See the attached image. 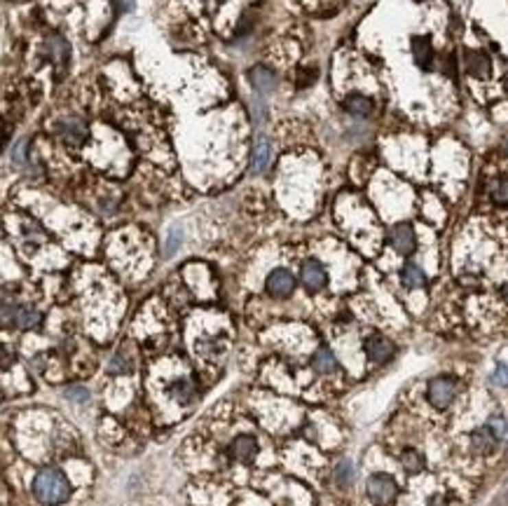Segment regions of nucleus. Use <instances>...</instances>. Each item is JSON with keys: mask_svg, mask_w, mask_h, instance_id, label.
Here are the masks:
<instances>
[{"mask_svg": "<svg viewBox=\"0 0 508 506\" xmlns=\"http://www.w3.org/2000/svg\"><path fill=\"white\" fill-rule=\"evenodd\" d=\"M33 494H36L40 504H47V506L64 504L71 497V483H68L64 471L43 469L33 479Z\"/></svg>", "mask_w": 508, "mask_h": 506, "instance_id": "1", "label": "nucleus"}, {"mask_svg": "<svg viewBox=\"0 0 508 506\" xmlns=\"http://www.w3.org/2000/svg\"><path fill=\"white\" fill-rule=\"evenodd\" d=\"M365 490H368L370 502L375 506H391L398 494V485L389 474H373L368 479Z\"/></svg>", "mask_w": 508, "mask_h": 506, "instance_id": "2", "label": "nucleus"}, {"mask_svg": "<svg viewBox=\"0 0 508 506\" xmlns=\"http://www.w3.org/2000/svg\"><path fill=\"white\" fill-rule=\"evenodd\" d=\"M454 396H457V380L450 378V375H438L426 387V399L438 411H445L454 401Z\"/></svg>", "mask_w": 508, "mask_h": 506, "instance_id": "3", "label": "nucleus"}, {"mask_svg": "<svg viewBox=\"0 0 508 506\" xmlns=\"http://www.w3.org/2000/svg\"><path fill=\"white\" fill-rule=\"evenodd\" d=\"M389 240H391V246L396 249L401 255H410L415 249H417V235H415V230H413V225H410V223L393 225Z\"/></svg>", "mask_w": 508, "mask_h": 506, "instance_id": "4", "label": "nucleus"}, {"mask_svg": "<svg viewBox=\"0 0 508 506\" xmlns=\"http://www.w3.org/2000/svg\"><path fill=\"white\" fill-rule=\"evenodd\" d=\"M295 288V277L290 275L284 267H277V270L270 272L267 277V293L274 295V298H288Z\"/></svg>", "mask_w": 508, "mask_h": 506, "instance_id": "5", "label": "nucleus"}, {"mask_svg": "<svg viewBox=\"0 0 508 506\" xmlns=\"http://www.w3.org/2000/svg\"><path fill=\"white\" fill-rule=\"evenodd\" d=\"M300 279H302V284H305L307 291H312V293L321 291V288L328 284L326 267L319 263V260H307L300 270Z\"/></svg>", "mask_w": 508, "mask_h": 506, "instance_id": "6", "label": "nucleus"}, {"mask_svg": "<svg viewBox=\"0 0 508 506\" xmlns=\"http://www.w3.org/2000/svg\"><path fill=\"white\" fill-rule=\"evenodd\" d=\"M363 349H365V354H368V359L375 363H384L393 356V343L382 338V335H373V338L365 340Z\"/></svg>", "mask_w": 508, "mask_h": 506, "instance_id": "7", "label": "nucleus"}, {"mask_svg": "<svg viewBox=\"0 0 508 506\" xmlns=\"http://www.w3.org/2000/svg\"><path fill=\"white\" fill-rule=\"evenodd\" d=\"M464 68L469 71V76L478 78V80H485V78H489L492 64H489L487 54L476 52V49H466L464 52Z\"/></svg>", "mask_w": 508, "mask_h": 506, "instance_id": "8", "label": "nucleus"}, {"mask_svg": "<svg viewBox=\"0 0 508 506\" xmlns=\"http://www.w3.org/2000/svg\"><path fill=\"white\" fill-rule=\"evenodd\" d=\"M56 134H59L61 139H64L66 143H71V146H82L84 139H87V129H84V124L80 120H76V117L56 122Z\"/></svg>", "mask_w": 508, "mask_h": 506, "instance_id": "9", "label": "nucleus"}, {"mask_svg": "<svg viewBox=\"0 0 508 506\" xmlns=\"http://www.w3.org/2000/svg\"><path fill=\"white\" fill-rule=\"evenodd\" d=\"M227 452H230L237 462H251V459L255 457V452H258V441H255L253 436H249V434H242V436H237V439L230 443Z\"/></svg>", "mask_w": 508, "mask_h": 506, "instance_id": "10", "label": "nucleus"}, {"mask_svg": "<svg viewBox=\"0 0 508 506\" xmlns=\"http://www.w3.org/2000/svg\"><path fill=\"white\" fill-rule=\"evenodd\" d=\"M270 160H272V143L265 136H260V139H255L253 152H251V174H262L267 169V164H270Z\"/></svg>", "mask_w": 508, "mask_h": 506, "instance_id": "11", "label": "nucleus"}, {"mask_svg": "<svg viewBox=\"0 0 508 506\" xmlns=\"http://www.w3.org/2000/svg\"><path fill=\"white\" fill-rule=\"evenodd\" d=\"M496 443H499V439L492 434V429H489L487 424L481 426V429H476L471 434V448L476 450L478 455H492Z\"/></svg>", "mask_w": 508, "mask_h": 506, "instance_id": "12", "label": "nucleus"}, {"mask_svg": "<svg viewBox=\"0 0 508 506\" xmlns=\"http://www.w3.org/2000/svg\"><path fill=\"white\" fill-rule=\"evenodd\" d=\"M251 82H253L255 92H258L260 96L270 94L274 89V84H277V76H274V71H270L267 66H255L251 68Z\"/></svg>", "mask_w": 508, "mask_h": 506, "instance_id": "13", "label": "nucleus"}, {"mask_svg": "<svg viewBox=\"0 0 508 506\" xmlns=\"http://www.w3.org/2000/svg\"><path fill=\"white\" fill-rule=\"evenodd\" d=\"M413 52H415V61H417L419 68H429L431 59H433V47L429 38H413Z\"/></svg>", "mask_w": 508, "mask_h": 506, "instance_id": "14", "label": "nucleus"}, {"mask_svg": "<svg viewBox=\"0 0 508 506\" xmlns=\"http://www.w3.org/2000/svg\"><path fill=\"white\" fill-rule=\"evenodd\" d=\"M312 366H314V371H316V373L328 375V373H335V371H338V359H335L333 352L323 347V349H319L316 354H314Z\"/></svg>", "mask_w": 508, "mask_h": 506, "instance_id": "15", "label": "nucleus"}, {"mask_svg": "<svg viewBox=\"0 0 508 506\" xmlns=\"http://www.w3.org/2000/svg\"><path fill=\"white\" fill-rule=\"evenodd\" d=\"M401 281H403L405 288H422L426 284V275H424V270H422L419 265L408 263L401 270Z\"/></svg>", "mask_w": 508, "mask_h": 506, "instance_id": "16", "label": "nucleus"}, {"mask_svg": "<svg viewBox=\"0 0 508 506\" xmlns=\"http://www.w3.org/2000/svg\"><path fill=\"white\" fill-rule=\"evenodd\" d=\"M345 106L351 115H358V117H368L370 113H373V101L363 94H349L345 101Z\"/></svg>", "mask_w": 508, "mask_h": 506, "instance_id": "17", "label": "nucleus"}, {"mask_svg": "<svg viewBox=\"0 0 508 506\" xmlns=\"http://www.w3.org/2000/svg\"><path fill=\"white\" fill-rule=\"evenodd\" d=\"M12 321H14V326H19V328H36L40 323V314L33 307H14Z\"/></svg>", "mask_w": 508, "mask_h": 506, "instance_id": "18", "label": "nucleus"}, {"mask_svg": "<svg viewBox=\"0 0 508 506\" xmlns=\"http://www.w3.org/2000/svg\"><path fill=\"white\" fill-rule=\"evenodd\" d=\"M489 197H492V202L499 204V207H508V179L506 176H496L492 183H489Z\"/></svg>", "mask_w": 508, "mask_h": 506, "instance_id": "19", "label": "nucleus"}, {"mask_svg": "<svg viewBox=\"0 0 508 506\" xmlns=\"http://www.w3.org/2000/svg\"><path fill=\"white\" fill-rule=\"evenodd\" d=\"M171 396H174V399L178 401V403L192 401V396H195V384H192L187 378L176 380V382L171 384Z\"/></svg>", "mask_w": 508, "mask_h": 506, "instance_id": "20", "label": "nucleus"}, {"mask_svg": "<svg viewBox=\"0 0 508 506\" xmlns=\"http://www.w3.org/2000/svg\"><path fill=\"white\" fill-rule=\"evenodd\" d=\"M401 464L408 474H419V471L424 469V457H422L417 450L408 448V450H403V455H401Z\"/></svg>", "mask_w": 508, "mask_h": 506, "instance_id": "21", "label": "nucleus"}, {"mask_svg": "<svg viewBox=\"0 0 508 506\" xmlns=\"http://www.w3.org/2000/svg\"><path fill=\"white\" fill-rule=\"evenodd\" d=\"M47 49L52 52V56L59 64H66L68 61V56H71V47H68V43L64 41L61 36H52L47 41Z\"/></svg>", "mask_w": 508, "mask_h": 506, "instance_id": "22", "label": "nucleus"}, {"mask_svg": "<svg viewBox=\"0 0 508 506\" xmlns=\"http://www.w3.org/2000/svg\"><path fill=\"white\" fill-rule=\"evenodd\" d=\"M181 242H183V230H181L178 225H174V227L169 230L167 242H164V249H162V255H164V258H171V255L178 251Z\"/></svg>", "mask_w": 508, "mask_h": 506, "instance_id": "23", "label": "nucleus"}, {"mask_svg": "<svg viewBox=\"0 0 508 506\" xmlns=\"http://www.w3.org/2000/svg\"><path fill=\"white\" fill-rule=\"evenodd\" d=\"M251 115H253L255 127H262V124L267 122V106L262 104V99H253V104H251Z\"/></svg>", "mask_w": 508, "mask_h": 506, "instance_id": "24", "label": "nucleus"}, {"mask_svg": "<svg viewBox=\"0 0 508 506\" xmlns=\"http://www.w3.org/2000/svg\"><path fill=\"white\" fill-rule=\"evenodd\" d=\"M335 479H338V483L342 487L351 485V483H354V466L349 462H342L338 466V471H335Z\"/></svg>", "mask_w": 508, "mask_h": 506, "instance_id": "25", "label": "nucleus"}, {"mask_svg": "<svg viewBox=\"0 0 508 506\" xmlns=\"http://www.w3.org/2000/svg\"><path fill=\"white\" fill-rule=\"evenodd\" d=\"M487 426L492 429V434L496 436V439H504V436L508 434V424L501 415H492V417L487 419Z\"/></svg>", "mask_w": 508, "mask_h": 506, "instance_id": "26", "label": "nucleus"}, {"mask_svg": "<svg viewBox=\"0 0 508 506\" xmlns=\"http://www.w3.org/2000/svg\"><path fill=\"white\" fill-rule=\"evenodd\" d=\"M108 371H111L113 375L129 373V371H131V359H127V356H122V354H117L115 359L111 361V366H108Z\"/></svg>", "mask_w": 508, "mask_h": 506, "instance_id": "27", "label": "nucleus"}, {"mask_svg": "<svg viewBox=\"0 0 508 506\" xmlns=\"http://www.w3.org/2000/svg\"><path fill=\"white\" fill-rule=\"evenodd\" d=\"M66 399L71 401H87L89 399V391L84 389V387H71V389H66Z\"/></svg>", "mask_w": 508, "mask_h": 506, "instance_id": "28", "label": "nucleus"}, {"mask_svg": "<svg viewBox=\"0 0 508 506\" xmlns=\"http://www.w3.org/2000/svg\"><path fill=\"white\" fill-rule=\"evenodd\" d=\"M492 380H494V384L508 387V366H506V363H499V366H496V371H494V375H492Z\"/></svg>", "mask_w": 508, "mask_h": 506, "instance_id": "29", "label": "nucleus"}, {"mask_svg": "<svg viewBox=\"0 0 508 506\" xmlns=\"http://www.w3.org/2000/svg\"><path fill=\"white\" fill-rule=\"evenodd\" d=\"M24 152H26V141H19V143L12 148V162L16 164V167L24 164Z\"/></svg>", "mask_w": 508, "mask_h": 506, "instance_id": "30", "label": "nucleus"}, {"mask_svg": "<svg viewBox=\"0 0 508 506\" xmlns=\"http://www.w3.org/2000/svg\"><path fill=\"white\" fill-rule=\"evenodd\" d=\"M429 506H448V499L441 497V494H436V497L429 499Z\"/></svg>", "mask_w": 508, "mask_h": 506, "instance_id": "31", "label": "nucleus"}, {"mask_svg": "<svg viewBox=\"0 0 508 506\" xmlns=\"http://www.w3.org/2000/svg\"><path fill=\"white\" fill-rule=\"evenodd\" d=\"M117 5L124 12H131V10H134V0H117Z\"/></svg>", "mask_w": 508, "mask_h": 506, "instance_id": "32", "label": "nucleus"}, {"mask_svg": "<svg viewBox=\"0 0 508 506\" xmlns=\"http://www.w3.org/2000/svg\"><path fill=\"white\" fill-rule=\"evenodd\" d=\"M504 298H506V303H508V281H506V286H504Z\"/></svg>", "mask_w": 508, "mask_h": 506, "instance_id": "33", "label": "nucleus"}, {"mask_svg": "<svg viewBox=\"0 0 508 506\" xmlns=\"http://www.w3.org/2000/svg\"><path fill=\"white\" fill-rule=\"evenodd\" d=\"M213 3H218V5H222V3H225V0H213Z\"/></svg>", "mask_w": 508, "mask_h": 506, "instance_id": "34", "label": "nucleus"}, {"mask_svg": "<svg viewBox=\"0 0 508 506\" xmlns=\"http://www.w3.org/2000/svg\"><path fill=\"white\" fill-rule=\"evenodd\" d=\"M506 152H508V141H506Z\"/></svg>", "mask_w": 508, "mask_h": 506, "instance_id": "35", "label": "nucleus"}]
</instances>
